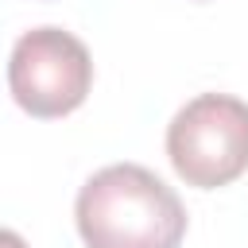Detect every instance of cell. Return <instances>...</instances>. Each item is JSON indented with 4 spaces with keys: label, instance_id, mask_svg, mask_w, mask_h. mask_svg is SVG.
<instances>
[{
    "label": "cell",
    "instance_id": "1",
    "mask_svg": "<svg viewBox=\"0 0 248 248\" xmlns=\"http://www.w3.org/2000/svg\"><path fill=\"white\" fill-rule=\"evenodd\" d=\"M78 232L85 248H178L186 209L178 194L140 163H112L78 190Z\"/></svg>",
    "mask_w": 248,
    "mask_h": 248
},
{
    "label": "cell",
    "instance_id": "2",
    "mask_svg": "<svg viewBox=\"0 0 248 248\" xmlns=\"http://www.w3.org/2000/svg\"><path fill=\"white\" fill-rule=\"evenodd\" d=\"M167 155L186 186H229L248 170V105L229 93L186 101L167 128Z\"/></svg>",
    "mask_w": 248,
    "mask_h": 248
},
{
    "label": "cell",
    "instance_id": "3",
    "mask_svg": "<svg viewBox=\"0 0 248 248\" xmlns=\"http://www.w3.org/2000/svg\"><path fill=\"white\" fill-rule=\"evenodd\" d=\"M8 85L23 112L39 120L66 116L93 85V58L78 35L62 27H35L12 46Z\"/></svg>",
    "mask_w": 248,
    "mask_h": 248
},
{
    "label": "cell",
    "instance_id": "4",
    "mask_svg": "<svg viewBox=\"0 0 248 248\" xmlns=\"http://www.w3.org/2000/svg\"><path fill=\"white\" fill-rule=\"evenodd\" d=\"M4 248H16V232H4Z\"/></svg>",
    "mask_w": 248,
    "mask_h": 248
}]
</instances>
